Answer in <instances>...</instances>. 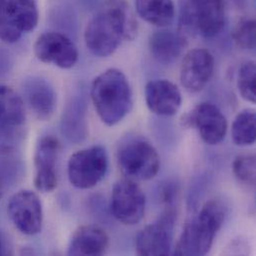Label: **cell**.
<instances>
[{
  "label": "cell",
  "instance_id": "obj_1",
  "mask_svg": "<svg viewBox=\"0 0 256 256\" xmlns=\"http://www.w3.org/2000/svg\"><path fill=\"white\" fill-rule=\"evenodd\" d=\"M138 23L126 0H106L104 7L88 23L84 39L97 57H109L125 40H132Z\"/></svg>",
  "mask_w": 256,
  "mask_h": 256
},
{
  "label": "cell",
  "instance_id": "obj_2",
  "mask_svg": "<svg viewBox=\"0 0 256 256\" xmlns=\"http://www.w3.org/2000/svg\"><path fill=\"white\" fill-rule=\"evenodd\" d=\"M91 99L105 125L113 127L119 124L132 107V93L128 78L116 68L104 71L92 83Z\"/></svg>",
  "mask_w": 256,
  "mask_h": 256
},
{
  "label": "cell",
  "instance_id": "obj_3",
  "mask_svg": "<svg viewBox=\"0 0 256 256\" xmlns=\"http://www.w3.org/2000/svg\"><path fill=\"white\" fill-rule=\"evenodd\" d=\"M226 218L224 206L216 200L206 202L184 228L174 254L178 256H202L212 250L216 234Z\"/></svg>",
  "mask_w": 256,
  "mask_h": 256
},
{
  "label": "cell",
  "instance_id": "obj_4",
  "mask_svg": "<svg viewBox=\"0 0 256 256\" xmlns=\"http://www.w3.org/2000/svg\"><path fill=\"white\" fill-rule=\"evenodd\" d=\"M117 162L124 176L134 182L152 180L160 166L156 148L142 136H130L120 144Z\"/></svg>",
  "mask_w": 256,
  "mask_h": 256
},
{
  "label": "cell",
  "instance_id": "obj_5",
  "mask_svg": "<svg viewBox=\"0 0 256 256\" xmlns=\"http://www.w3.org/2000/svg\"><path fill=\"white\" fill-rule=\"evenodd\" d=\"M109 158L106 150L94 146L73 154L67 166L68 178L76 188L88 190L96 186L106 176Z\"/></svg>",
  "mask_w": 256,
  "mask_h": 256
},
{
  "label": "cell",
  "instance_id": "obj_6",
  "mask_svg": "<svg viewBox=\"0 0 256 256\" xmlns=\"http://www.w3.org/2000/svg\"><path fill=\"white\" fill-rule=\"evenodd\" d=\"M39 12L36 0H0V40L12 44L34 30Z\"/></svg>",
  "mask_w": 256,
  "mask_h": 256
},
{
  "label": "cell",
  "instance_id": "obj_7",
  "mask_svg": "<svg viewBox=\"0 0 256 256\" xmlns=\"http://www.w3.org/2000/svg\"><path fill=\"white\" fill-rule=\"evenodd\" d=\"M184 25L204 38L218 36L226 25L224 0H188Z\"/></svg>",
  "mask_w": 256,
  "mask_h": 256
},
{
  "label": "cell",
  "instance_id": "obj_8",
  "mask_svg": "<svg viewBox=\"0 0 256 256\" xmlns=\"http://www.w3.org/2000/svg\"><path fill=\"white\" fill-rule=\"evenodd\" d=\"M110 210L121 224L134 226L144 216L146 196L134 180L121 178L113 186Z\"/></svg>",
  "mask_w": 256,
  "mask_h": 256
},
{
  "label": "cell",
  "instance_id": "obj_9",
  "mask_svg": "<svg viewBox=\"0 0 256 256\" xmlns=\"http://www.w3.org/2000/svg\"><path fill=\"white\" fill-rule=\"evenodd\" d=\"M176 214L166 210L152 224L142 228L136 238V250L140 256H166L172 250Z\"/></svg>",
  "mask_w": 256,
  "mask_h": 256
},
{
  "label": "cell",
  "instance_id": "obj_10",
  "mask_svg": "<svg viewBox=\"0 0 256 256\" xmlns=\"http://www.w3.org/2000/svg\"><path fill=\"white\" fill-rule=\"evenodd\" d=\"M10 220L25 236L38 234L43 224V208L39 196L32 190H23L14 194L7 204Z\"/></svg>",
  "mask_w": 256,
  "mask_h": 256
},
{
  "label": "cell",
  "instance_id": "obj_11",
  "mask_svg": "<svg viewBox=\"0 0 256 256\" xmlns=\"http://www.w3.org/2000/svg\"><path fill=\"white\" fill-rule=\"evenodd\" d=\"M34 53L41 62L61 69L74 67L79 58L78 49L74 42L59 32L41 34L34 44Z\"/></svg>",
  "mask_w": 256,
  "mask_h": 256
},
{
  "label": "cell",
  "instance_id": "obj_12",
  "mask_svg": "<svg viewBox=\"0 0 256 256\" xmlns=\"http://www.w3.org/2000/svg\"><path fill=\"white\" fill-rule=\"evenodd\" d=\"M184 126L196 128L208 144H218L228 132V121L220 108L212 103H200L184 118Z\"/></svg>",
  "mask_w": 256,
  "mask_h": 256
},
{
  "label": "cell",
  "instance_id": "obj_13",
  "mask_svg": "<svg viewBox=\"0 0 256 256\" xmlns=\"http://www.w3.org/2000/svg\"><path fill=\"white\" fill-rule=\"evenodd\" d=\"M214 71V58L206 49L188 51L180 66V83L190 93L202 91L210 81Z\"/></svg>",
  "mask_w": 256,
  "mask_h": 256
},
{
  "label": "cell",
  "instance_id": "obj_14",
  "mask_svg": "<svg viewBox=\"0 0 256 256\" xmlns=\"http://www.w3.org/2000/svg\"><path fill=\"white\" fill-rule=\"evenodd\" d=\"M59 146L58 140L52 136L42 138L36 146L34 186L41 192H52L57 188L56 162Z\"/></svg>",
  "mask_w": 256,
  "mask_h": 256
},
{
  "label": "cell",
  "instance_id": "obj_15",
  "mask_svg": "<svg viewBox=\"0 0 256 256\" xmlns=\"http://www.w3.org/2000/svg\"><path fill=\"white\" fill-rule=\"evenodd\" d=\"M144 98L152 113L164 117L174 116L182 102V93L178 86L164 79L150 81L144 88Z\"/></svg>",
  "mask_w": 256,
  "mask_h": 256
},
{
  "label": "cell",
  "instance_id": "obj_16",
  "mask_svg": "<svg viewBox=\"0 0 256 256\" xmlns=\"http://www.w3.org/2000/svg\"><path fill=\"white\" fill-rule=\"evenodd\" d=\"M24 99L41 121L49 120L56 109L57 95L49 81L42 77H30L23 82Z\"/></svg>",
  "mask_w": 256,
  "mask_h": 256
},
{
  "label": "cell",
  "instance_id": "obj_17",
  "mask_svg": "<svg viewBox=\"0 0 256 256\" xmlns=\"http://www.w3.org/2000/svg\"><path fill=\"white\" fill-rule=\"evenodd\" d=\"M188 47L184 33L174 30H158L148 39V50L152 58L162 64H172Z\"/></svg>",
  "mask_w": 256,
  "mask_h": 256
},
{
  "label": "cell",
  "instance_id": "obj_18",
  "mask_svg": "<svg viewBox=\"0 0 256 256\" xmlns=\"http://www.w3.org/2000/svg\"><path fill=\"white\" fill-rule=\"evenodd\" d=\"M109 246V236L100 226L87 224L80 226L71 236L68 256H102Z\"/></svg>",
  "mask_w": 256,
  "mask_h": 256
},
{
  "label": "cell",
  "instance_id": "obj_19",
  "mask_svg": "<svg viewBox=\"0 0 256 256\" xmlns=\"http://www.w3.org/2000/svg\"><path fill=\"white\" fill-rule=\"evenodd\" d=\"M26 120L22 98L10 87L0 85V130L5 136L20 128Z\"/></svg>",
  "mask_w": 256,
  "mask_h": 256
},
{
  "label": "cell",
  "instance_id": "obj_20",
  "mask_svg": "<svg viewBox=\"0 0 256 256\" xmlns=\"http://www.w3.org/2000/svg\"><path fill=\"white\" fill-rule=\"evenodd\" d=\"M61 130L66 138L73 142H80L87 138L86 102L83 98H76L71 101L63 115Z\"/></svg>",
  "mask_w": 256,
  "mask_h": 256
},
{
  "label": "cell",
  "instance_id": "obj_21",
  "mask_svg": "<svg viewBox=\"0 0 256 256\" xmlns=\"http://www.w3.org/2000/svg\"><path fill=\"white\" fill-rule=\"evenodd\" d=\"M134 8L144 21L162 28L170 25L176 15L174 0H134Z\"/></svg>",
  "mask_w": 256,
  "mask_h": 256
},
{
  "label": "cell",
  "instance_id": "obj_22",
  "mask_svg": "<svg viewBox=\"0 0 256 256\" xmlns=\"http://www.w3.org/2000/svg\"><path fill=\"white\" fill-rule=\"evenodd\" d=\"M256 112L244 110L234 119L232 127V136L236 144L240 146H252L256 142Z\"/></svg>",
  "mask_w": 256,
  "mask_h": 256
},
{
  "label": "cell",
  "instance_id": "obj_23",
  "mask_svg": "<svg viewBox=\"0 0 256 256\" xmlns=\"http://www.w3.org/2000/svg\"><path fill=\"white\" fill-rule=\"evenodd\" d=\"M256 66L254 61H248L242 65L238 77V89L240 96L248 102L256 101Z\"/></svg>",
  "mask_w": 256,
  "mask_h": 256
},
{
  "label": "cell",
  "instance_id": "obj_24",
  "mask_svg": "<svg viewBox=\"0 0 256 256\" xmlns=\"http://www.w3.org/2000/svg\"><path fill=\"white\" fill-rule=\"evenodd\" d=\"M232 39L242 49L252 50L256 48V20L244 18L238 22L232 32Z\"/></svg>",
  "mask_w": 256,
  "mask_h": 256
},
{
  "label": "cell",
  "instance_id": "obj_25",
  "mask_svg": "<svg viewBox=\"0 0 256 256\" xmlns=\"http://www.w3.org/2000/svg\"><path fill=\"white\" fill-rule=\"evenodd\" d=\"M232 170L238 182L254 186L256 184V156H238L232 164Z\"/></svg>",
  "mask_w": 256,
  "mask_h": 256
},
{
  "label": "cell",
  "instance_id": "obj_26",
  "mask_svg": "<svg viewBox=\"0 0 256 256\" xmlns=\"http://www.w3.org/2000/svg\"><path fill=\"white\" fill-rule=\"evenodd\" d=\"M2 254V242H1V238H0V256Z\"/></svg>",
  "mask_w": 256,
  "mask_h": 256
}]
</instances>
